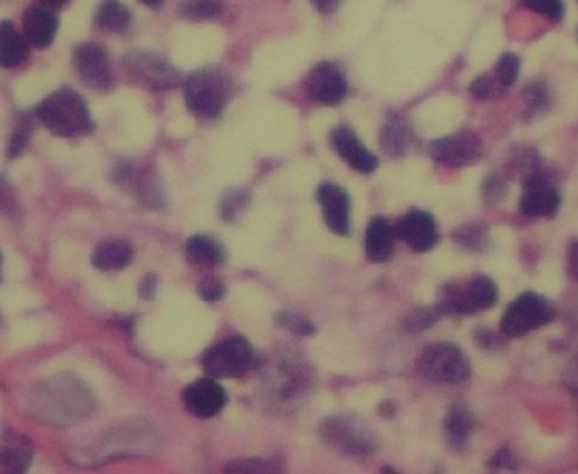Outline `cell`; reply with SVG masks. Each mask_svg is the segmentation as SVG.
<instances>
[{"instance_id":"obj_1","label":"cell","mask_w":578,"mask_h":474,"mask_svg":"<svg viewBox=\"0 0 578 474\" xmlns=\"http://www.w3.org/2000/svg\"><path fill=\"white\" fill-rule=\"evenodd\" d=\"M35 114L40 123L58 137L83 136L94 130L87 103L71 89H60L49 94L38 105Z\"/></svg>"},{"instance_id":"obj_2","label":"cell","mask_w":578,"mask_h":474,"mask_svg":"<svg viewBox=\"0 0 578 474\" xmlns=\"http://www.w3.org/2000/svg\"><path fill=\"white\" fill-rule=\"evenodd\" d=\"M499 300L496 282L488 276H476L467 283H447L438 292L436 309L440 314L470 316L490 309Z\"/></svg>"},{"instance_id":"obj_3","label":"cell","mask_w":578,"mask_h":474,"mask_svg":"<svg viewBox=\"0 0 578 474\" xmlns=\"http://www.w3.org/2000/svg\"><path fill=\"white\" fill-rule=\"evenodd\" d=\"M233 85L218 69H202L186 82V105L199 118H217L231 100Z\"/></svg>"},{"instance_id":"obj_4","label":"cell","mask_w":578,"mask_h":474,"mask_svg":"<svg viewBox=\"0 0 578 474\" xmlns=\"http://www.w3.org/2000/svg\"><path fill=\"white\" fill-rule=\"evenodd\" d=\"M555 318L557 309L548 298L537 292H523L506 307L501 318V332L506 338H521L550 325Z\"/></svg>"},{"instance_id":"obj_5","label":"cell","mask_w":578,"mask_h":474,"mask_svg":"<svg viewBox=\"0 0 578 474\" xmlns=\"http://www.w3.org/2000/svg\"><path fill=\"white\" fill-rule=\"evenodd\" d=\"M321 437L344 455L371 456L379 451V437L375 431L353 415H335L325 420Z\"/></svg>"},{"instance_id":"obj_6","label":"cell","mask_w":578,"mask_h":474,"mask_svg":"<svg viewBox=\"0 0 578 474\" xmlns=\"http://www.w3.org/2000/svg\"><path fill=\"white\" fill-rule=\"evenodd\" d=\"M40 401L51 404V410L42 415L46 419L55 417L56 424L85 419L94 408V399L89 388L76 379L65 377L56 379V383L47 384L46 390L40 395Z\"/></svg>"},{"instance_id":"obj_7","label":"cell","mask_w":578,"mask_h":474,"mask_svg":"<svg viewBox=\"0 0 578 474\" xmlns=\"http://www.w3.org/2000/svg\"><path fill=\"white\" fill-rule=\"evenodd\" d=\"M418 372L433 383L461 384L469 381V357L454 343H434L418 359Z\"/></svg>"},{"instance_id":"obj_8","label":"cell","mask_w":578,"mask_h":474,"mask_svg":"<svg viewBox=\"0 0 578 474\" xmlns=\"http://www.w3.org/2000/svg\"><path fill=\"white\" fill-rule=\"evenodd\" d=\"M256 363L253 345L245 338L224 339L202 357L206 374L213 379H236L247 374Z\"/></svg>"},{"instance_id":"obj_9","label":"cell","mask_w":578,"mask_h":474,"mask_svg":"<svg viewBox=\"0 0 578 474\" xmlns=\"http://www.w3.org/2000/svg\"><path fill=\"white\" fill-rule=\"evenodd\" d=\"M560 204H562V195L541 168L528 177H524L519 208L526 217L551 219L559 213Z\"/></svg>"},{"instance_id":"obj_10","label":"cell","mask_w":578,"mask_h":474,"mask_svg":"<svg viewBox=\"0 0 578 474\" xmlns=\"http://www.w3.org/2000/svg\"><path fill=\"white\" fill-rule=\"evenodd\" d=\"M76 73L89 89L109 92L114 89V73L110 65L109 53L100 44H80L74 49Z\"/></svg>"},{"instance_id":"obj_11","label":"cell","mask_w":578,"mask_h":474,"mask_svg":"<svg viewBox=\"0 0 578 474\" xmlns=\"http://www.w3.org/2000/svg\"><path fill=\"white\" fill-rule=\"evenodd\" d=\"M431 155L440 165L465 168L474 165L483 155L481 137L472 130H460L452 136L442 137L431 145Z\"/></svg>"},{"instance_id":"obj_12","label":"cell","mask_w":578,"mask_h":474,"mask_svg":"<svg viewBox=\"0 0 578 474\" xmlns=\"http://www.w3.org/2000/svg\"><path fill=\"white\" fill-rule=\"evenodd\" d=\"M317 202L328 229L339 237L352 235V199L339 184L323 183L317 188Z\"/></svg>"},{"instance_id":"obj_13","label":"cell","mask_w":578,"mask_h":474,"mask_svg":"<svg viewBox=\"0 0 578 474\" xmlns=\"http://www.w3.org/2000/svg\"><path fill=\"white\" fill-rule=\"evenodd\" d=\"M182 402L191 415L199 419H211L222 413L227 404V393L218 379L206 377L188 384L182 392Z\"/></svg>"},{"instance_id":"obj_14","label":"cell","mask_w":578,"mask_h":474,"mask_svg":"<svg viewBox=\"0 0 578 474\" xmlns=\"http://www.w3.org/2000/svg\"><path fill=\"white\" fill-rule=\"evenodd\" d=\"M397 237L416 253H427L440 242L438 226L431 213L424 210H411L398 220Z\"/></svg>"},{"instance_id":"obj_15","label":"cell","mask_w":578,"mask_h":474,"mask_svg":"<svg viewBox=\"0 0 578 474\" xmlns=\"http://www.w3.org/2000/svg\"><path fill=\"white\" fill-rule=\"evenodd\" d=\"M307 92L308 96L317 103L337 105L346 98L348 83H346L343 71L337 65L332 62H323L308 73Z\"/></svg>"},{"instance_id":"obj_16","label":"cell","mask_w":578,"mask_h":474,"mask_svg":"<svg viewBox=\"0 0 578 474\" xmlns=\"http://www.w3.org/2000/svg\"><path fill=\"white\" fill-rule=\"evenodd\" d=\"M128 73L154 89H172L179 83V73L161 56L136 53L125 58Z\"/></svg>"},{"instance_id":"obj_17","label":"cell","mask_w":578,"mask_h":474,"mask_svg":"<svg viewBox=\"0 0 578 474\" xmlns=\"http://www.w3.org/2000/svg\"><path fill=\"white\" fill-rule=\"evenodd\" d=\"M330 143L337 155L352 166L353 170L361 174H371L379 168L377 155L371 154L366 146L362 145L361 139L353 132L352 128L341 125L335 127L330 134Z\"/></svg>"},{"instance_id":"obj_18","label":"cell","mask_w":578,"mask_h":474,"mask_svg":"<svg viewBox=\"0 0 578 474\" xmlns=\"http://www.w3.org/2000/svg\"><path fill=\"white\" fill-rule=\"evenodd\" d=\"M35 449L28 437L13 429H0V474L26 473Z\"/></svg>"},{"instance_id":"obj_19","label":"cell","mask_w":578,"mask_h":474,"mask_svg":"<svg viewBox=\"0 0 578 474\" xmlns=\"http://www.w3.org/2000/svg\"><path fill=\"white\" fill-rule=\"evenodd\" d=\"M112 179L123 190L136 193V197H139L148 206H161L163 195L159 192L157 183L154 179H150L143 170H139L136 165L127 163V165L116 166V172H114Z\"/></svg>"},{"instance_id":"obj_20","label":"cell","mask_w":578,"mask_h":474,"mask_svg":"<svg viewBox=\"0 0 578 474\" xmlns=\"http://www.w3.org/2000/svg\"><path fill=\"white\" fill-rule=\"evenodd\" d=\"M395 237L397 229L391 226L389 220L384 217L371 219L366 229V256L373 264H384L393 256L395 251Z\"/></svg>"},{"instance_id":"obj_21","label":"cell","mask_w":578,"mask_h":474,"mask_svg":"<svg viewBox=\"0 0 578 474\" xmlns=\"http://www.w3.org/2000/svg\"><path fill=\"white\" fill-rule=\"evenodd\" d=\"M476 428H478V420L467 406L452 404L447 410V415L443 420V431H445L447 444L454 451H463L467 447L469 438L472 437Z\"/></svg>"},{"instance_id":"obj_22","label":"cell","mask_w":578,"mask_h":474,"mask_svg":"<svg viewBox=\"0 0 578 474\" xmlns=\"http://www.w3.org/2000/svg\"><path fill=\"white\" fill-rule=\"evenodd\" d=\"M136 256V247L125 238H109L92 253V265L98 271H121Z\"/></svg>"},{"instance_id":"obj_23","label":"cell","mask_w":578,"mask_h":474,"mask_svg":"<svg viewBox=\"0 0 578 474\" xmlns=\"http://www.w3.org/2000/svg\"><path fill=\"white\" fill-rule=\"evenodd\" d=\"M58 31V19L44 8H31L24 15V37L29 46L46 49L53 44Z\"/></svg>"},{"instance_id":"obj_24","label":"cell","mask_w":578,"mask_h":474,"mask_svg":"<svg viewBox=\"0 0 578 474\" xmlns=\"http://www.w3.org/2000/svg\"><path fill=\"white\" fill-rule=\"evenodd\" d=\"M28 55V38L22 37L8 20L0 22V67L13 69L17 65L24 64Z\"/></svg>"},{"instance_id":"obj_25","label":"cell","mask_w":578,"mask_h":474,"mask_svg":"<svg viewBox=\"0 0 578 474\" xmlns=\"http://www.w3.org/2000/svg\"><path fill=\"white\" fill-rule=\"evenodd\" d=\"M186 256L193 265L218 267L226 262V247L215 237L195 235L186 242Z\"/></svg>"},{"instance_id":"obj_26","label":"cell","mask_w":578,"mask_h":474,"mask_svg":"<svg viewBox=\"0 0 578 474\" xmlns=\"http://www.w3.org/2000/svg\"><path fill=\"white\" fill-rule=\"evenodd\" d=\"M274 386L276 393L280 395L281 401H294L298 395L307 392L308 379L307 368L303 365H296L294 361L283 363L280 368H276L274 374Z\"/></svg>"},{"instance_id":"obj_27","label":"cell","mask_w":578,"mask_h":474,"mask_svg":"<svg viewBox=\"0 0 578 474\" xmlns=\"http://www.w3.org/2000/svg\"><path fill=\"white\" fill-rule=\"evenodd\" d=\"M413 145H415V136L406 121L391 119L386 123V127L382 128L380 146L386 154L402 157L413 148Z\"/></svg>"},{"instance_id":"obj_28","label":"cell","mask_w":578,"mask_h":474,"mask_svg":"<svg viewBox=\"0 0 578 474\" xmlns=\"http://www.w3.org/2000/svg\"><path fill=\"white\" fill-rule=\"evenodd\" d=\"M96 24L110 33H119L130 24V11L119 0H103L96 13Z\"/></svg>"},{"instance_id":"obj_29","label":"cell","mask_w":578,"mask_h":474,"mask_svg":"<svg viewBox=\"0 0 578 474\" xmlns=\"http://www.w3.org/2000/svg\"><path fill=\"white\" fill-rule=\"evenodd\" d=\"M456 246L467 251H485L488 247V229L481 224H467L454 231Z\"/></svg>"},{"instance_id":"obj_30","label":"cell","mask_w":578,"mask_h":474,"mask_svg":"<svg viewBox=\"0 0 578 474\" xmlns=\"http://www.w3.org/2000/svg\"><path fill=\"white\" fill-rule=\"evenodd\" d=\"M280 464L274 460H263V458H238L231 464L226 465L224 473L235 474H262L278 473Z\"/></svg>"},{"instance_id":"obj_31","label":"cell","mask_w":578,"mask_h":474,"mask_svg":"<svg viewBox=\"0 0 578 474\" xmlns=\"http://www.w3.org/2000/svg\"><path fill=\"white\" fill-rule=\"evenodd\" d=\"M224 11L222 0H188L184 4L182 15L190 20H211L217 19Z\"/></svg>"},{"instance_id":"obj_32","label":"cell","mask_w":578,"mask_h":474,"mask_svg":"<svg viewBox=\"0 0 578 474\" xmlns=\"http://www.w3.org/2000/svg\"><path fill=\"white\" fill-rule=\"evenodd\" d=\"M274 321L278 323V327L281 329L290 330L298 336H312L316 334V325L312 321L307 320L305 316L301 314H296V312H290V310H281L276 316H274Z\"/></svg>"},{"instance_id":"obj_33","label":"cell","mask_w":578,"mask_h":474,"mask_svg":"<svg viewBox=\"0 0 578 474\" xmlns=\"http://www.w3.org/2000/svg\"><path fill=\"white\" fill-rule=\"evenodd\" d=\"M251 201V193L247 190H233L227 193L222 201V219L226 222H236L238 217L247 210Z\"/></svg>"},{"instance_id":"obj_34","label":"cell","mask_w":578,"mask_h":474,"mask_svg":"<svg viewBox=\"0 0 578 474\" xmlns=\"http://www.w3.org/2000/svg\"><path fill=\"white\" fill-rule=\"evenodd\" d=\"M29 137H31V121H29L28 116H20L15 123V128L11 132L10 145H8V157H19L26 146L29 143Z\"/></svg>"},{"instance_id":"obj_35","label":"cell","mask_w":578,"mask_h":474,"mask_svg":"<svg viewBox=\"0 0 578 474\" xmlns=\"http://www.w3.org/2000/svg\"><path fill=\"white\" fill-rule=\"evenodd\" d=\"M440 312L434 307V309H429V307H422V309H415L409 316H407L406 321H404V329L411 334H416V332H422V330L429 329L433 327L436 321L440 320Z\"/></svg>"},{"instance_id":"obj_36","label":"cell","mask_w":578,"mask_h":474,"mask_svg":"<svg viewBox=\"0 0 578 474\" xmlns=\"http://www.w3.org/2000/svg\"><path fill=\"white\" fill-rule=\"evenodd\" d=\"M519 58L515 55H503L501 60L497 62L496 69H494V80L499 83L501 89H506L510 85H514L517 76H519Z\"/></svg>"},{"instance_id":"obj_37","label":"cell","mask_w":578,"mask_h":474,"mask_svg":"<svg viewBox=\"0 0 578 474\" xmlns=\"http://www.w3.org/2000/svg\"><path fill=\"white\" fill-rule=\"evenodd\" d=\"M483 201L488 206H494L497 202L503 201L508 193V186H506V181L501 177V175L492 174L488 175L483 183Z\"/></svg>"},{"instance_id":"obj_38","label":"cell","mask_w":578,"mask_h":474,"mask_svg":"<svg viewBox=\"0 0 578 474\" xmlns=\"http://www.w3.org/2000/svg\"><path fill=\"white\" fill-rule=\"evenodd\" d=\"M524 8L541 13L551 20H560L564 15V4L562 0H521Z\"/></svg>"},{"instance_id":"obj_39","label":"cell","mask_w":578,"mask_h":474,"mask_svg":"<svg viewBox=\"0 0 578 474\" xmlns=\"http://www.w3.org/2000/svg\"><path fill=\"white\" fill-rule=\"evenodd\" d=\"M503 91L505 89H501L499 83L492 76H479L474 82L470 83V94L476 100H492Z\"/></svg>"},{"instance_id":"obj_40","label":"cell","mask_w":578,"mask_h":474,"mask_svg":"<svg viewBox=\"0 0 578 474\" xmlns=\"http://www.w3.org/2000/svg\"><path fill=\"white\" fill-rule=\"evenodd\" d=\"M197 292H199L200 300L220 301L224 300L227 289L222 280L208 276V278H202V280H200Z\"/></svg>"},{"instance_id":"obj_41","label":"cell","mask_w":578,"mask_h":474,"mask_svg":"<svg viewBox=\"0 0 578 474\" xmlns=\"http://www.w3.org/2000/svg\"><path fill=\"white\" fill-rule=\"evenodd\" d=\"M548 101V92H546V87L544 83H532L524 89V103H526V109L530 114H535L537 110H541Z\"/></svg>"},{"instance_id":"obj_42","label":"cell","mask_w":578,"mask_h":474,"mask_svg":"<svg viewBox=\"0 0 578 474\" xmlns=\"http://www.w3.org/2000/svg\"><path fill=\"white\" fill-rule=\"evenodd\" d=\"M488 471L503 473V471H517V460L510 449H501L488 460Z\"/></svg>"},{"instance_id":"obj_43","label":"cell","mask_w":578,"mask_h":474,"mask_svg":"<svg viewBox=\"0 0 578 474\" xmlns=\"http://www.w3.org/2000/svg\"><path fill=\"white\" fill-rule=\"evenodd\" d=\"M157 276L155 274H146L143 276V280L139 282V296L143 300H154L155 294H157Z\"/></svg>"},{"instance_id":"obj_44","label":"cell","mask_w":578,"mask_h":474,"mask_svg":"<svg viewBox=\"0 0 578 474\" xmlns=\"http://www.w3.org/2000/svg\"><path fill=\"white\" fill-rule=\"evenodd\" d=\"M476 343H478L479 347L487 348V350L499 348L496 336L487 329L476 330Z\"/></svg>"},{"instance_id":"obj_45","label":"cell","mask_w":578,"mask_h":474,"mask_svg":"<svg viewBox=\"0 0 578 474\" xmlns=\"http://www.w3.org/2000/svg\"><path fill=\"white\" fill-rule=\"evenodd\" d=\"M0 208L4 211H11L13 208V193L10 186L4 183V179H0Z\"/></svg>"},{"instance_id":"obj_46","label":"cell","mask_w":578,"mask_h":474,"mask_svg":"<svg viewBox=\"0 0 578 474\" xmlns=\"http://www.w3.org/2000/svg\"><path fill=\"white\" fill-rule=\"evenodd\" d=\"M310 2H312V6H314L317 11H321V13H332V11L337 10V6H339L341 0H310Z\"/></svg>"},{"instance_id":"obj_47","label":"cell","mask_w":578,"mask_h":474,"mask_svg":"<svg viewBox=\"0 0 578 474\" xmlns=\"http://www.w3.org/2000/svg\"><path fill=\"white\" fill-rule=\"evenodd\" d=\"M569 271L578 282V240L569 247Z\"/></svg>"},{"instance_id":"obj_48","label":"cell","mask_w":578,"mask_h":474,"mask_svg":"<svg viewBox=\"0 0 578 474\" xmlns=\"http://www.w3.org/2000/svg\"><path fill=\"white\" fill-rule=\"evenodd\" d=\"M379 413L382 415V417H388V419L395 417V413H397V406H395V402H382V404L379 406Z\"/></svg>"},{"instance_id":"obj_49","label":"cell","mask_w":578,"mask_h":474,"mask_svg":"<svg viewBox=\"0 0 578 474\" xmlns=\"http://www.w3.org/2000/svg\"><path fill=\"white\" fill-rule=\"evenodd\" d=\"M42 2L44 6H49V8H60V6H65L69 0H38Z\"/></svg>"},{"instance_id":"obj_50","label":"cell","mask_w":578,"mask_h":474,"mask_svg":"<svg viewBox=\"0 0 578 474\" xmlns=\"http://www.w3.org/2000/svg\"><path fill=\"white\" fill-rule=\"evenodd\" d=\"M143 4L146 6H150V8H159V6H163V0H141Z\"/></svg>"}]
</instances>
